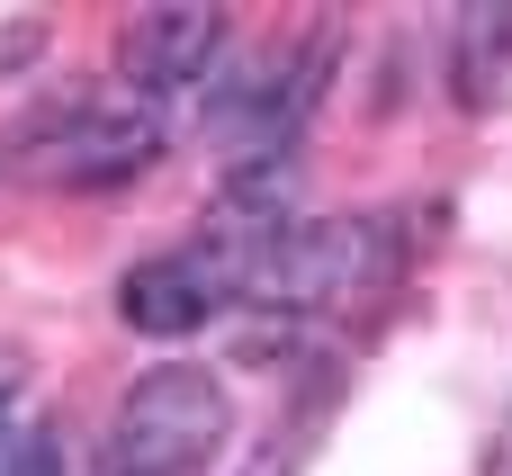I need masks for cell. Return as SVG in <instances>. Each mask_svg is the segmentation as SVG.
I'll use <instances>...</instances> for the list:
<instances>
[{"mask_svg":"<svg viewBox=\"0 0 512 476\" xmlns=\"http://www.w3.org/2000/svg\"><path fill=\"white\" fill-rule=\"evenodd\" d=\"M225 432H234L225 378L198 369V360H162V369H144L117 396L99 459H108V476H207L216 450H225Z\"/></svg>","mask_w":512,"mask_h":476,"instance_id":"1","label":"cell"},{"mask_svg":"<svg viewBox=\"0 0 512 476\" xmlns=\"http://www.w3.org/2000/svg\"><path fill=\"white\" fill-rule=\"evenodd\" d=\"M243 476H288V459H279V450H270V459H252V468Z\"/></svg>","mask_w":512,"mask_h":476,"instance_id":"6","label":"cell"},{"mask_svg":"<svg viewBox=\"0 0 512 476\" xmlns=\"http://www.w3.org/2000/svg\"><path fill=\"white\" fill-rule=\"evenodd\" d=\"M387 270H396V225H378V216H315V225H288L279 243L252 252V297L306 315V306L369 297Z\"/></svg>","mask_w":512,"mask_h":476,"instance_id":"2","label":"cell"},{"mask_svg":"<svg viewBox=\"0 0 512 476\" xmlns=\"http://www.w3.org/2000/svg\"><path fill=\"white\" fill-rule=\"evenodd\" d=\"M162 162V117L153 108H117V99H81V108H54L36 117V135L9 153L18 180L36 189H117L135 171Z\"/></svg>","mask_w":512,"mask_h":476,"instance_id":"3","label":"cell"},{"mask_svg":"<svg viewBox=\"0 0 512 476\" xmlns=\"http://www.w3.org/2000/svg\"><path fill=\"white\" fill-rule=\"evenodd\" d=\"M243 288H252V261H243L234 243H189V252L135 261L126 288H117V315H126V333L180 342V333H198L207 315H225Z\"/></svg>","mask_w":512,"mask_h":476,"instance_id":"4","label":"cell"},{"mask_svg":"<svg viewBox=\"0 0 512 476\" xmlns=\"http://www.w3.org/2000/svg\"><path fill=\"white\" fill-rule=\"evenodd\" d=\"M225 54V9H135L117 27V63L135 90H189Z\"/></svg>","mask_w":512,"mask_h":476,"instance_id":"5","label":"cell"}]
</instances>
